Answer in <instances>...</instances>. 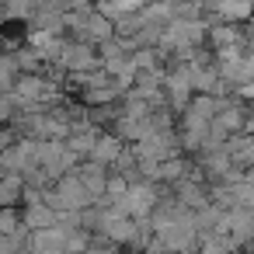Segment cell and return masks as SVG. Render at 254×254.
<instances>
[{
  "label": "cell",
  "instance_id": "2",
  "mask_svg": "<svg viewBox=\"0 0 254 254\" xmlns=\"http://www.w3.org/2000/svg\"><path fill=\"white\" fill-rule=\"evenodd\" d=\"M119 153H122V139H115V136H94L87 160H94V164H101V167H112Z\"/></svg>",
  "mask_w": 254,
  "mask_h": 254
},
{
  "label": "cell",
  "instance_id": "4",
  "mask_svg": "<svg viewBox=\"0 0 254 254\" xmlns=\"http://www.w3.org/2000/svg\"><path fill=\"white\" fill-rule=\"evenodd\" d=\"M25 223L32 230H42V226H56V209L49 202H28L25 209Z\"/></svg>",
  "mask_w": 254,
  "mask_h": 254
},
{
  "label": "cell",
  "instance_id": "3",
  "mask_svg": "<svg viewBox=\"0 0 254 254\" xmlns=\"http://www.w3.org/2000/svg\"><path fill=\"white\" fill-rule=\"evenodd\" d=\"M25 195V178L18 171H4L0 174V205H14Z\"/></svg>",
  "mask_w": 254,
  "mask_h": 254
},
{
  "label": "cell",
  "instance_id": "1",
  "mask_svg": "<svg viewBox=\"0 0 254 254\" xmlns=\"http://www.w3.org/2000/svg\"><path fill=\"white\" fill-rule=\"evenodd\" d=\"M60 66H66V70L77 77V73H91V70H98L101 63H98V53H94L87 42H66L63 53H60Z\"/></svg>",
  "mask_w": 254,
  "mask_h": 254
}]
</instances>
